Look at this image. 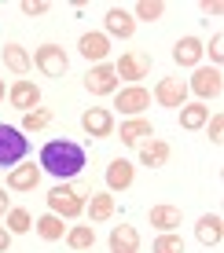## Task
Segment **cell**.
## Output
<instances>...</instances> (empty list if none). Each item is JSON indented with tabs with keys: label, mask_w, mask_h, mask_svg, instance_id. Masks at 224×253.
<instances>
[{
	"label": "cell",
	"mask_w": 224,
	"mask_h": 253,
	"mask_svg": "<svg viewBox=\"0 0 224 253\" xmlns=\"http://www.w3.org/2000/svg\"><path fill=\"white\" fill-rule=\"evenodd\" d=\"M85 165H89V158H85L81 143H74V139H48L45 151H41V172L55 176L59 184L81 176Z\"/></svg>",
	"instance_id": "cell-1"
},
{
	"label": "cell",
	"mask_w": 224,
	"mask_h": 253,
	"mask_svg": "<svg viewBox=\"0 0 224 253\" xmlns=\"http://www.w3.org/2000/svg\"><path fill=\"white\" fill-rule=\"evenodd\" d=\"M48 213L63 216V220H77L85 213V195L74 191L70 184H55L48 191Z\"/></svg>",
	"instance_id": "cell-2"
},
{
	"label": "cell",
	"mask_w": 224,
	"mask_h": 253,
	"mask_svg": "<svg viewBox=\"0 0 224 253\" xmlns=\"http://www.w3.org/2000/svg\"><path fill=\"white\" fill-rule=\"evenodd\" d=\"M26 151H30L26 132H22V128H15V125H4V121H0V165L15 169V165L26 158Z\"/></svg>",
	"instance_id": "cell-3"
},
{
	"label": "cell",
	"mask_w": 224,
	"mask_h": 253,
	"mask_svg": "<svg viewBox=\"0 0 224 253\" xmlns=\"http://www.w3.org/2000/svg\"><path fill=\"white\" fill-rule=\"evenodd\" d=\"M187 92H195V95H199V103H206V99H217V95L224 92V74H221L217 66H195L191 81H187Z\"/></svg>",
	"instance_id": "cell-4"
},
{
	"label": "cell",
	"mask_w": 224,
	"mask_h": 253,
	"mask_svg": "<svg viewBox=\"0 0 224 253\" xmlns=\"http://www.w3.org/2000/svg\"><path fill=\"white\" fill-rule=\"evenodd\" d=\"M114 74H118V81L140 84L143 77L151 74V55H147V51H122L118 63H114Z\"/></svg>",
	"instance_id": "cell-5"
},
{
	"label": "cell",
	"mask_w": 224,
	"mask_h": 253,
	"mask_svg": "<svg viewBox=\"0 0 224 253\" xmlns=\"http://www.w3.org/2000/svg\"><path fill=\"white\" fill-rule=\"evenodd\" d=\"M30 59H33V66H37L45 77H63L66 70H70V55H66L59 44H41Z\"/></svg>",
	"instance_id": "cell-6"
},
{
	"label": "cell",
	"mask_w": 224,
	"mask_h": 253,
	"mask_svg": "<svg viewBox=\"0 0 224 253\" xmlns=\"http://www.w3.org/2000/svg\"><path fill=\"white\" fill-rule=\"evenodd\" d=\"M114 107L122 110L125 118H143V110L151 107V92L143 84H129V88L114 92Z\"/></svg>",
	"instance_id": "cell-7"
},
{
	"label": "cell",
	"mask_w": 224,
	"mask_h": 253,
	"mask_svg": "<svg viewBox=\"0 0 224 253\" xmlns=\"http://www.w3.org/2000/svg\"><path fill=\"white\" fill-rule=\"evenodd\" d=\"M85 88H89L92 95H114L118 88H122V81H118V74H114V63L89 66V74H85Z\"/></svg>",
	"instance_id": "cell-8"
},
{
	"label": "cell",
	"mask_w": 224,
	"mask_h": 253,
	"mask_svg": "<svg viewBox=\"0 0 224 253\" xmlns=\"http://www.w3.org/2000/svg\"><path fill=\"white\" fill-rule=\"evenodd\" d=\"M154 103L166 107V110H180L187 103V81L184 77H162L154 84Z\"/></svg>",
	"instance_id": "cell-9"
},
{
	"label": "cell",
	"mask_w": 224,
	"mask_h": 253,
	"mask_svg": "<svg viewBox=\"0 0 224 253\" xmlns=\"http://www.w3.org/2000/svg\"><path fill=\"white\" fill-rule=\"evenodd\" d=\"M81 128L89 136H96V139H110L114 136V114H110L107 107H89L81 114Z\"/></svg>",
	"instance_id": "cell-10"
},
{
	"label": "cell",
	"mask_w": 224,
	"mask_h": 253,
	"mask_svg": "<svg viewBox=\"0 0 224 253\" xmlns=\"http://www.w3.org/2000/svg\"><path fill=\"white\" fill-rule=\"evenodd\" d=\"M77 51H81L89 63H107V55H110V37L103 30H89V33H81L77 37Z\"/></svg>",
	"instance_id": "cell-11"
},
{
	"label": "cell",
	"mask_w": 224,
	"mask_h": 253,
	"mask_svg": "<svg viewBox=\"0 0 224 253\" xmlns=\"http://www.w3.org/2000/svg\"><path fill=\"white\" fill-rule=\"evenodd\" d=\"M7 103H11L15 110H22V114H30V110L41 107V88L33 81H26V77H19V81L7 88Z\"/></svg>",
	"instance_id": "cell-12"
},
{
	"label": "cell",
	"mask_w": 224,
	"mask_h": 253,
	"mask_svg": "<svg viewBox=\"0 0 224 253\" xmlns=\"http://www.w3.org/2000/svg\"><path fill=\"white\" fill-rule=\"evenodd\" d=\"M206 44L199 37H180L177 44H173V63L180 66V70H195V66H202V51Z\"/></svg>",
	"instance_id": "cell-13"
},
{
	"label": "cell",
	"mask_w": 224,
	"mask_h": 253,
	"mask_svg": "<svg viewBox=\"0 0 224 253\" xmlns=\"http://www.w3.org/2000/svg\"><path fill=\"white\" fill-rule=\"evenodd\" d=\"M103 33H107V37H122V41H129V37L136 33L133 11H125V7H110V11L103 15Z\"/></svg>",
	"instance_id": "cell-14"
},
{
	"label": "cell",
	"mask_w": 224,
	"mask_h": 253,
	"mask_svg": "<svg viewBox=\"0 0 224 253\" xmlns=\"http://www.w3.org/2000/svg\"><path fill=\"white\" fill-rule=\"evenodd\" d=\"M147 224L154 231H177L180 224H184V213H180V206H169V202H162V206H151L147 209Z\"/></svg>",
	"instance_id": "cell-15"
},
{
	"label": "cell",
	"mask_w": 224,
	"mask_h": 253,
	"mask_svg": "<svg viewBox=\"0 0 224 253\" xmlns=\"http://www.w3.org/2000/svg\"><path fill=\"white\" fill-rule=\"evenodd\" d=\"M133 180H136V165L129 158H114L107 165V191L110 195H114V191H129Z\"/></svg>",
	"instance_id": "cell-16"
},
{
	"label": "cell",
	"mask_w": 224,
	"mask_h": 253,
	"mask_svg": "<svg viewBox=\"0 0 224 253\" xmlns=\"http://www.w3.org/2000/svg\"><path fill=\"white\" fill-rule=\"evenodd\" d=\"M169 154H173V147H169L162 136H151V139L140 143V162L147 165V169H162V165L169 162Z\"/></svg>",
	"instance_id": "cell-17"
},
{
	"label": "cell",
	"mask_w": 224,
	"mask_h": 253,
	"mask_svg": "<svg viewBox=\"0 0 224 253\" xmlns=\"http://www.w3.org/2000/svg\"><path fill=\"white\" fill-rule=\"evenodd\" d=\"M195 239H199L202 246H221V239H224V220H221V213H202L199 224H195Z\"/></svg>",
	"instance_id": "cell-18"
},
{
	"label": "cell",
	"mask_w": 224,
	"mask_h": 253,
	"mask_svg": "<svg viewBox=\"0 0 224 253\" xmlns=\"http://www.w3.org/2000/svg\"><path fill=\"white\" fill-rule=\"evenodd\" d=\"M114 195L110 191H96L92 198H85V213H89V224H103L114 216Z\"/></svg>",
	"instance_id": "cell-19"
},
{
	"label": "cell",
	"mask_w": 224,
	"mask_h": 253,
	"mask_svg": "<svg viewBox=\"0 0 224 253\" xmlns=\"http://www.w3.org/2000/svg\"><path fill=\"white\" fill-rule=\"evenodd\" d=\"M0 59H4V66L11 70L15 77H26L30 74V66H33V59H30V51H26L19 41H7L4 51H0Z\"/></svg>",
	"instance_id": "cell-20"
},
{
	"label": "cell",
	"mask_w": 224,
	"mask_h": 253,
	"mask_svg": "<svg viewBox=\"0 0 224 253\" xmlns=\"http://www.w3.org/2000/svg\"><path fill=\"white\" fill-rule=\"evenodd\" d=\"M107 242H110V253H140V231L133 224H114Z\"/></svg>",
	"instance_id": "cell-21"
},
{
	"label": "cell",
	"mask_w": 224,
	"mask_h": 253,
	"mask_svg": "<svg viewBox=\"0 0 224 253\" xmlns=\"http://www.w3.org/2000/svg\"><path fill=\"white\" fill-rule=\"evenodd\" d=\"M37 184H41V165H33V162L15 165L7 172V191H33Z\"/></svg>",
	"instance_id": "cell-22"
},
{
	"label": "cell",
	"mask_w": 224,
	"mask_h": 253,
	"mask_svg": "<svg viewBox=\"0 0 224 253\" xmlns=\"http://www.w3.org/2000/svg\"><path fill=\"white\" fill-rule=\"evenodd\" d=\"M151 136H154L151 118H125V121H122V143L140 147L143 139H151Z\"/></svg>",
	"instance_id": "cell-23"
},
{
	"label": "cell",
	"mask_w": 224,
	"mask_h": 253,
	"mask_svg": "<svg viewBox=\"0 0 224 253\" xmlns=\"http://www.w3.org/2000/svg\"><path fill=\"white\" fill-rule=\"evenodd\" d=\"M63 239L74 253H85V250L96 246V224H74V228H66Z\"/></svg>",
	"instance_id": "cell-24"
},
{
	"label": "cell",
	"mask_w": 224,
	"mask_h": 253,
	"mask_svg": "<svg viewBox=\"0 0 224 253\" xmlns=\"http://www.w3.org/2000/svg\"><path fill=\"white\" fill-rule=\"evenodd\" d=\"M206 121H210V107H206V103L195 99V103H184V107H180V128H187V132H199Z\"/></svg>",
	"instance_id": "cell-25"
},
{
	"label": "cell",
	"mask_w": 224,
	"mask_h": 253,
	"mask_svg": "<svg viewBox=\"0 0 224 253\" xmlns=\"http://www.w3.org/2000/svg\"><path fill=\"white\" fill-rule=\"evenodd\" d=\"M33 228H37V235L45 242H59L66 235V224H63V216H55V213H45V216H37L33 220Z\"/></svg>",
	"instance_id": "cell-26"
},
{
	"label": "cell",
	"mask_w": 224,
	"mask_h": 253,
	"mask_svg": "<svg viewBox=\"0 0 224 253\" xmlns=\"http://www.w3.org/2000/svg\"><path fill=\"white\" fill-rule=\"evenodd\" d=\"M4 228L11 231V235H26L33 228V216H30V209H22V206H11L4 213Z\"/></svg>",
	"instance_id": "cell-27"
},
{
	"label": "cell",
	"mask_w": 224,
	"mask_h": 253,
	"mask_svg": "<svg viewBox=\"0 0 224 253\" xmlns=\"http://www.w3.org/2000/svg\"><path fill=\"white\" fill-rule=\"evenodd\" d=\"M51 125V110L48 107H37V110H30V114H22V132H45V128Z\"/></svg>",
	"instance_id": "cell-28"
},
{
	"label": "cell",
	"mask_w": 224,
	"mask_h": 253,
	"mask_svg": "<svg viewBox=\"0 0 224 253\" xmlns=\"http://www.w3.org/2000/svg\"><path fill=\"white\" fill-rule=\"evenodd\" d=\"M162 15H166V4H162V0H140V4L133 7V19H143V22H158Z\"/></svg>",
	"instance_id": "cell-29"
},
{
	"label": "cell",
	"mask_w": 224,
	"mask_h": 253,
	"mask_svg": "<svg viewBox=\"0 0 224 253\" xmlns=\"http://www.w3.org/2000/svg\"><path fill=\"white\" fill-rule=\"evenodd\" d=\"M151 253H184V239H180L177 231H162L158 239H154Z\"/></svg>",
	"instance_id": "cell-30"
},
{
	"label": "cell",
	"mask_w": 224,
	"mask_h": 253,
	"mask_svg": "<svg viewBox=\"0 0 224 253\" xmlns=\"http://www.w3.org/2000/svg\"><path fill=\"white\" fill-rule=\"evenodd\" d=\"M48 0H22V4H19V11L26 15V19H37V15H48Z\"/></svg>",
	"instance_id": "cell-31"
},
{
	"label": "cell",
	"mask_w": 224,
	"mask_h": 253,
	"mask_svg": "<svg viewBox=\"0 0 224 253\" xmlns=\"http://www.w3.org/2000/svg\"><path fill=\"white\" fill-rule=\"evenodd\" d=\"M202 128L210 132V143H221V139H224V136H221V132H224V118H221V114H213Z\"/></svg>",
	"instance_id": "cell-32"
},
{
	"label": "cell",
	"mask_w": 224,
	"mask_h": 253,
	"mask_svg": "<svg viewBox=\"0 0 224 253\" xmlns=\"http://www.w3.org/2000/svg\"><path fill=\"white\" fill-rule=\"evenodd\" d=\"M202 51H210V59H213V66L221 70V59H224V33H217V37L210 41V48H202Z\"/></svg>",
	"instance_id": "cell-33"
},
{
	"label": "cell",
	"mask_w": 224,
	"mask_h": 253,
	"mask_svg": "<svg viewBox=\"0 0 224 253\" xmlns=\"http://www.w3.org/2000/svg\"><path fill=\"white\" fill-rule=\"evenodd\" d=\"M202 15H224V4L221 0H202Z\"/></svg>",
	"instance_id": "cell-34"
},
{
	"label": "cell",
	"mask_w": 224,
	"mask_h": 253,
	"mask_svg": "<svg viewBox=\"0 0 224 253\" xmlns=\"http://www.w3.org/2000/svg\"><path fill=\"white\" fill-rule=\"evenodd\" d=\"M7 250H11V231L0 224V253H7Z\"/></svg>",
	"instance_id": "cell-35"
},
{
	"label": "cell",
	"mask_w": 224,
	"mask_h": 253,
	"mask_svg": "<svg viewBox=\"0 0 224 253\" xmlns=\"http://www.w3.org/2000/svg\"><path fill=\"white\" fill-rule=\"evenodd\" d=\"M7 209H11V195H7V191H4V187H0V216H4V213H7Z\"/></svg>",
	"instance_id": "cell-36"
},
{
	"label": "cell",
	"mask_w": 224,
	"mask_h": 253,
	"mask_svg": "<svg viewBox=\"0 0 224 253\" xmlns=\"http://www.w3.org/2000/svg\"><path fill=\"white\" fill-rule=\"evenodd\" d=\"M4 95H7V88H4V81H0V103H4Z\"/></svg>",
	"instance_id": "cell-37"
},
{
	"label": "cell",
	"mask_w": 224,
	"mask_h": 253,
	"mask_svg": "<svg viewBox=\"0 0 224 253\" xmlns=\"http://www.w3.org/2000/svg\"><path fill=\"white\" fill-rule=\"evenodd\" d=\"M85 253H92V250H85Z\"/></svg>",
	"instance_id": "cell-38"
}]
</instances>
